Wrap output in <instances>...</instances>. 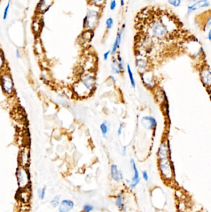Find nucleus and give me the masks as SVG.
<instances>
[{
    "instance_id": "f257e3e1",
    "label": "nucleus",
    "mask_w": 211,
    "mask_h": 212,
    "mask_svg": "<svg viewBox=\"0 0 211 212\" xmlns=\"http://www.w3.org/2000/svg\"><path fill=\"white\" fill-rule=\"evenodd\" d=\"M95 88V77L92 73L81 76V80L74 86V92L79 97H87Z\"/></svg>"
},
{
    "instance_id": "f03ea898",
    "label": "nucleus",
    "mask_w": 211,
    "mask_h": 212,
    "mask_svg": "<svg viewBox=\"0 0 211 212\" xmlns=\"http://www.w3.org/2000/svg\"><path fill=\"white\" fill-rule=\"evenodd\" d=\"M16 177L18 184V190H31V175L27 167L19 166L16 171Z\"/></svg>"
},
{
    "instance_id": "7ed1b4c3",
    "label": "nucleus",
    "mask_w": 211,
    "mask_h": 212,
    "mask_svg": "<svg viewBox=\"0 0 211 212\" xmlns=\"http://www.w3.org/2000/svg\"><path fill=\"white\" fill-rule=\"evenodd\" d=\"M100 16L101 11L99 10L93 9L88 10L83 20L84 29L94 31L99 24Z\"/></svg>"
},
{
    "instance_id": "20e7f679",
    "label": "nucleus",
    "mask_w": 211,
    "mask_h": 212,
    "mask_svg": "<svg viewBox=\"0 0 211 212\" xmlns=\"http://www.w3.org/2000/svg\"><path fill=\"white\" fill-rule=\"evenodd\" d=\"M158 167L161 175L165 179H171L174 174V167L170 158L158 159Z\"/></svg>"
},
{
    "instance_id": "39448f33",
    "label": "nucleus",
    "mask_w": 211,
    "mask_h": 212,
    "mask_svg": "<svg viewBox=\"0 0 211 212\" xmlns=\"http://www.w3.org/2000/svg\"><path fill=\"white\" fill-rule=\"evenodd\" d=\"M0 84L3 93L8 96L14 94V83L11 75L8 73H4L0 76Z\"/></svg>"
},
{
    "instance_id": "423d86ee",
    "label": "nucleus",
    "mask_w": 211,
    "mask_h": 212,
    "mask_svg": "<svg viewBox=\"0 0 211 212\" xmlns=\"http://www.w3.org/2000/svg\"><path fill=\"white\" fill-rule=\"evenodd\" d=\"M31 153L30 148L28 146H25L21 149L19 154V164L20 166L27 167L30 163Z\"/></svg>"
},
{
    "instance_id": "0eeeda50",
    "label": "nucleus",
    "mask_w": 211,
    "mask_h": 212,
    "mask_svg": "<svg viewBox=\"0 0 211 212\" xmlns=\"http://www.w3.org/2000/svg\"><path fill=\"white\" fill-rule=\"evenodd\" d=\"M157 156L158 159L170 158V148L167 140H163L160 143L157 151Z\"/></svg>"
},
{
    "instance_id": "6e6552de",
    "label": "nucleus",
    "mask_w": 211,
    "mask_h": 212,
    "mask_svg": "<svg viewBox=\"0 0 211 212\" xmlns=\"http://www.w3.org/2000/svg\"><path fill=\"white\" fill-rule=\"evenodd\" d=\"M200 80L206 88H210L211 83V72L210 68L208 66L202 67L199 72Z\"/></svg>"
},
{
    "instance_id": "1a4fd4ad",
    "label": "nucleus",
    "mask_w": 211,
    "mask_h": 212,
    "mask_svg": "<svg viewBox=\"0 0 211 212\" xmlns=\"http://www.w3.org/2000/svg\"><path fill=\"white\" fill-rule=\"evenodd\" d=\"M141 79L144 86L149 89H153L155 87V80L152 71H146L141 74Z\"/></svg>"
},
{
    "instance_id": "9d476101",
    "label": "nucleus",
    "mask_w": 211,
    "mask_h": 212,
    "mask_svg": "<svg viewBox=\"0 0 211 212\" xmlns=\"http://www.w3.org/2000/svg\"><path fill=\"white\" fill-rule=\"evenodd\" d=\"M210 6V0H197L192 5H189L187 9V14L189 15L195 11L204 8H208Z\"/></svg>"
},
{
    "instance_id": "9b49d317",
    "label": "nucleus",
    "mask_w": 211,
    "mask_h": 212,
    "mask_svg": "<svg viewBox=\"0 0 211 212\" xmlns=\"http://www.w3.org/2000/svg\"><path fill=\"white\" fill-rule=\"evenodd\" d=\"M141 123L143 127L149 130H152L156 128L157 122L152 116H144L142 117Z\"/></svg>"
},
{
    "instance_id": "f8f14e48",
    "label": "nucleus",
    "mask_w": 211,
    "mask_h": 212,
    "mask_svg": "<svg viewBox=\"0 0 211 212\" xmlns=\"http://www.w3.org/2000/svg\"><path fill=\"white\" fill-rule=\"evenodd\" d=\"M125 24H123L121 26V28L118 31L116 39L115 40V42L113 43L112 49L111 50V53L110 55H112V56H114L116 54L118 49L120 48V44H121V39H122V36H123V33L124 31V29L125 28Z\"/></svg>"
},
{
    "instance_id": "ddd939ff",
    "label": "nucleus",
    "mask_w": 211,
    "mask_h": 212,
    "mask_svg": "<svg viewBox=\"0 0 211 212\" xmlns=\"http://www.w3.org/2000/svg\"><path fill=\"white\" fill-rule=\"evenodd\" d=\"M54 0H40L37 6V12L40 15H44L47 12L53 5Z\"/></svg>"
},
{
    "instance_id": "4468645a",
    "label": "nucleus",
    "mask_w": 211,
    "mask_h": 212,
    "mask_svg": "<svg viewBox=\"0 0 211 212\" xmlns=\"http://www.w3.org/2000/svg\"><path fill=\"white\" fill-rule=\"evenodd\" d=\"M130 164H131V168L134 172V175H133V177L132 179V182L130 184V187L131 188H134L137 186V185L139 184V182L140 181L139 173V171L137 169V167L136 166V164L135 162V161L133 159H131Z\"/></svg>"
},
{
    "instance_id": "2eb2a0df",
    "label": "nucleus",
    "mask_w": 211,
    "mask_h": 212,
    "mask_svg": "<svg viewBox=\"0 0 211 212\" xmlns=\"http://www.w3.org/2000/svg\"><path fill=\"white\" fill-rule=\"evenodd\" d=\"M74 206V203L70 200H63L59 205V212H70Z\"/></svg>"
},
{
    "instance_id": "dca6fc26",
    "label": "nucleus",
    "mask_w": 211,
    "mask_h": 212,
    "mask_svg": "<svg viewBox=\"0 0 211 212\" xmlns=\"http://www.w3.org/2000/svg\"><path fill=\"white\" fill-rule=\"evenodd\" d=\"M136 66L138 72L141 75L147 71V62L142 57H137L136 60Z\"/></svg>"
},
{
    "instance_id": "f3484780",
    "label": "nucleus",
    "mask_w": 211,
    "mask_h": 212,
    "mask_svg": "<svg viewBox=\"0 0 211 212\" xmlns=\"http://www.w3.org/2000/svg\"><path fill=\"white\" fill-rule=\"evenodd\" d=\"M110 172L112 177L114 180L119 182L123 179V173L121 171L119 170L117 165L112 164L111 166Z\"/></svg>"
},
{
    "instance_id": "a211bd4d",
    "label": "nucleus",
    "mask_w": 211,
    "mask_h": 212,
    "mask_svg": "<svg viewBox=\"0 0 211 212\" xmlns=\"http://www.w3.org/2000/svg\"><path fill=\"white\" fill-rule=\"evenodd\" d=\"M110 128V124L108 121H106V120L103 121L100 125V129L102 134V136L104 138H107V135H108L109 132Z\"/></svg>"
},
{
    "instance_id": "6ab92c4d",
    "label": "nucleus",
    "mask_w": 211,
    "mask_h": 212,
    "mask_svg": "<svg viewBox=\"0 0 211 212\" xmlns=\"http://www.w3.org/2000/svg\"><path fill=\"white\" fill-rule=\"evenodd\" d=\"M115 205L122 211L126 210V206L124 203V197L123 193H120L116 197Z\"/></svg>"
},
{
    "instance_id": "aec40b11",
    "label": "nucleus",
    "mask_w": 211,
    "mask_h": 212,
    "mask_svg": "<svg viewBox=\"0 0 211 212\" xmlns=\"http://www.w3.org/2000/svg\"><path fill=\"white\" fill-rule=\"evenodd\" d=\"M87 2L91 6L102 9L105 5L106 0H87Z\"/></svg>"
},
{
    "instance_id": "412c9836",
    "label": "nucleus",
    "mask_w": 211,
    "mask_h": 212,
    "mask_svg": "<svg viewBox=\"0 0 211 212\" xmlns=\"http://www.w3.org/2000/svg\"><path fill=\"white\" fill-rule=\"evenodd\" d=\"M112 73L115 75H120L121 73V70L120 68L119 63L116 58H113L112 60Z\"/></svg>"
},
{
    "instance_id": "4be33fe9",
    "label": "nucleus",
    "mask_w": 211,
    "mask_h": 212,
    "mask_svg": "<svg viewBox=\"0 0 211 212\" xmlns=\"http://www.w3.org/2000/svg\"><path fill=\"white\" fill-rule=\"evenodd\" d=\"M127 72L128 74V76H129V79L130 81L131 85L133 88H135L136 84V81H135V80L134 78V74H133L132 69H131V68L129 64L127 65Z\"/></svg>"
},
{
    "instance_id": "5701e85b",
    "label": "nucleus",
    "mask_w": 211,
    "mask_h": 212,
    "mask_svg": "<svg viewBox=\"0 0 211 212\" xmlns=\"http://www.w3.org/2000/svg\"><path fill=\"white\" fill-rule=\"evenodd\" d=\"M32 29L33 31H34L35 33H38L40 32V31L41 30V22L40 21H34L33 24H32Z\"/></svg>"
},
{
    "instance_id": "b1692460",
    "label": "nucleus",
    "mask_w": 211,
    "mask_h": 212,
    "mask_svg": "<svg viewBox=\"0 0 211 212\" xmlns=\"http://www.w3.org/2000/svg\"><path fill=\"white\" fill-rule=\"evenodd\" d=\"M113 24H114V20L112 17L107 18V20L105 21V26H106L107 30L108 31H110L113 28Z\"/></svg>"
},
{
    "instance_id": "393cba45",
    "label": "nucleus",
    "mask_w": 211,
    "mask_h": 212,
    "mask_svg": "<svg viewBox=\"0 0 211 212\" xmlns=\"http://www.w3.org/2000/svg\"><path fill=\"white\" fill-rule=\"evenodd\" d=\"M60 195H57L55 196L50 201V204L53 207V208H56L58 206H59L60 205Z\"/></svg>"
},
{
    "instance_id": "a878e982",
    "label": "nucleus",
    "mask_w": 211,
    "mask_h": 212,
    "mask_svg": "<svg viewBox=\"0 0 211 212\" xmlns=\"http://www.w3.org/2000/svg\"><path fill=\"white\" fill-rule=\"evenodd\" d=\"M118 63H119V65H120V68L121 70V73L124 72L125 71V67H124V63L123 62V60L122 58V57L120 56V54H118L117 55V58H116Z\"/></svg>"
},
{
    "instance_id": "bb28decb",
    "label": "nucleus",
    "mask_w": 211,
    "mask_h": 212,
    "mask_svg": "<svg viewBox=\"0 0 211 212\" xmlns=\"http://www.w3.org/2000/svg\"><path fill=\"white\" fill-rule=\"evenodd\" d=\"M168 3L173 7L178 8L181 4V0H167Z\"/></svg>"
},
{
    "instance_id": "cd10ccee",
    "label": "nucleus",
    "mask_w": 211,
    "mask_h": 212,
    "mask_svg": "<svg viewBox=\"0 0 211 212\" xmlns=\"http://www.w3.org/2000/svg\"><path fill=\"white\" fill-rule=\"evenodd\" d=\"M38 195H39V198L40 200H44L45 198V197L46 195V187H44L43 188L39 189Z\"/></svg>"
},
{
    "instance_id": "c85d7f7f",
    "label": "nucleus",
    "mask_w": 211,
    "mask_h": 212,
    "mask_svg": "<svg viewBox=\"0 0 211 212\" xmlns=\"http://www.w3.org/2000/svg\"><path fill=\"white\" fill-rule=\"evenodd\" d=\"M10 6H11V2H8L3 12V20H6L8 18V13H9V10L10 8Z\"/></svg>"
},
{
    "instance_id": "c756f323",
    "label": "nucleus",
    "mask_w": 211,
    "mask_h": 212,
    "mask_svg": "<svg viewBox=\"0 0 211 212\" xmlns=\"http://www.w3.org/2000/svg\"><path fill=\"white\" fill-rule=\"evenodd\" d=\"M5 64V58L3 52L0 50V70H2Z\"/></svg>"
},
{
    "instance_id": "7c9ffc66",
    "label": "nucleus",
    "mask_w": 211,
    "mask_h": 212,
    "mask_svg": "<svg viewBox=\"0 0 211 212\" xmlns=\"http://www.w3.org/2000/svg\"><path fill=\"white\" fill-rule=\"evenodd\" d=\"M94 209L93 206L89 205V204H86L84 205L82 210L84 212H91V211H92Z\"/></svg>"
},
{
    "instance_id": "2f4dec72",
    "label": "nucleus",
    "mask_w": 211,
    "mask_h": 212,
    "mask_svg": "<svg viewBox=\"0 0 211 212\" xmlns=\"http://www.w3.org/2000/svg\"><path fill=\"white\" fill-rule=\"evenodd\" d=\"M116 5L117 3L116 2V0H111V2L110 3V9L112 11H113L115 10L116 8Z\"/></svg>"
},
{
    "instance_id": "473e14b6",
    "label": "nucleus",
    "mask_w": 211,
    "mask_h": 212,
    "mask_svg": "<svg viewBox=\"0 0 211 212\" xmlns=\"http://www.w3.org/2000/svg\"><path fill=\"white\" fill-rule=\"evenodd\" d=\"M123 130V124L122 123H121L120 124V126H119L118 129V131H117V133H118V136H120V135L122 134Z\"/></svg>"
},
{
    "instance_id": "72a5a7b5",
    "label": "nucleus",
    "mask_w": 211,
    "mask_h": 212,
    "mask_svg": "<svg viewBox=\"0 0 211 212\" xmlns=\"http://www.w3.org/2000/svg\"><path fill=\"white\" fill-rule=\"evenodd\" d=\"M142 177L146 181H148L149 180V175L147 174V172L146 171H144L142 172Z\"/></svg>"
},
{
    "instance_id": "f704fd0d",
    "label": "nucleus",
    "mask_w": 211,
    "mask_h": 212,
    "mask_svg": "<svg viewBox=\"0 0 211 212\" xmlns=\"http://www.w3.org/2000/svg\"><path fill=\"white\" fill-rule=\"evenodd\" d=\"M110 53H111V50H108L107 52H106L105 53H104L103 57L104 60H108V57H109V55H110Z\"/></svg>"
},
{
    "instance_id": "c9c22d12",
    "label": "nucleus",
    "mask_w": 211,
    "mask_h": 212,
    "mask_svg": "<svg viewBox=\"0 0 211 212\" xmlns=\"http://www.w3.org/2000/svg\"><path fill=\"white\" fill-rule=\"evenodd\" d=\"M16 56L18 58H19L21 57V53L19 49H17L16 51Z\"/></svg>"
},
{
    "instance_id": "e433bc0d",
    "label": "nucleus",
    "mask_w": 211,
    "mask_h": 212,
    "mask_svg": "<svg viewBox=\"0 0 211 212\" xmlns=\"http://www.w3.org/2000/svg\"><path fill=\"white\" fill-rule=\"evenodd\" d=\"M126 150H127V148L126 146H124L123 148H122V151H121V153L123 156H125L126 154Z\"/></svg>"
},
{
    "instance_id": "4c0bfd02",
    "label": "nucleus",
    "mask_w": 211,
    "mask_h": 212,
    "mask_svg": "<svg viewBox=\"0 0 211 212\" xmlns=\"http://www.w3.org/2000/svg\"><path fill=\"white\" fill-rule=\"evenodd\" d=\"M207 38H208V40L209 41H211V30H210V29H209V32H208V37H207Z\"/></svg>"
},
{
    "instance_id": "58836bf2",
    "label": "nucleus",
    "mask_w": 211,
    "mask_h": 212,
    "mask_svg": "<svg viewBox=\"0 0 211 212\" xmlns=\"http://www.w3.org/2000/svg\"><path fill=\"white\" fill-rule=\"evenodd\" d=\"M109 78L114 83H116V79H115V78L113 76H112V75H111V76H110V77H109Z\"/></svg>"
},
{
    "instance_id": "ea45409f",
    "label": "nucleus",
    "mask_w": 211,
    "mask_h": 212,
    "mask_svg": "<svg viewBox=\"0 0 211 212\" xmlns=\"http://www.w3.org/2000/svg\"><path fill=\"white\" fill-rule=\"evenodd\" d=\"M124 4H125L124 0H120V5L121 7H123L124 6Z\"/></svg>"
},
{
    "instance_id": "a19ab883",
    "label": "nucleus",
    "mask_w": 211,
    "mask_h": 212,
    "mask_svg": "<svg viewBox=\"0 0 211 212\" xmlns=\"http://www.w3.org/2000/svg\"><path fill=\"white\" fill-rule=\"evenodd\" d=\"M186 1H187V2H190V3H193L196 2V1H197V0H186Z\"/></svg>"
}]
</instances>
